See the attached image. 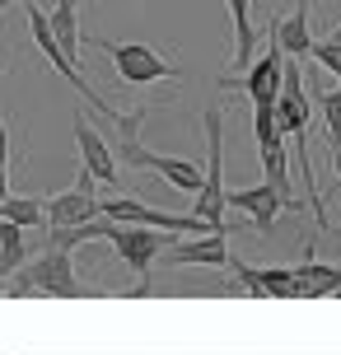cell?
Returning <instances> with one entry per match:
<instances>
[{"mask_svg": "<svg viewBox=\"0 0 341 355\" xmlns=\"http://www.w3.org/2000/svg\"><path fill=\"white\" fill-rule=\"evenodd\" d=\"M229 271L243 281V290L248 295H271V300H295V276H290V266H248L238 262V257H229Z\"/></svg>", "mask_w": 341, "mask_h": 355, "instance_id": "cell-12", "label": "cell"}, {"mask_svg": "<svg viewBox=\"0 0 341 355\" xmlns=\"http://www.w3.org/2000/svg\"><path fill=\"white\" fill-rule=\"evenodd\" d=\"M98 215L112 220V225H145V230H164V234H182V239H201V234H229V230H211L197 215H173V211H155L145 201H131V196H112V201H98Z\"/></svg>", "mask_w": 341, "mask_h": 355, "instance_id": "cell-3", "label": "cell"}, {"mask_svg": "<svg viewBox=\"0 0 341 355\" xmlns=\"http://www.w3.org/2000/svg\"><path fill=\"white\" fill-rule=\"evenodd\" d=\"M0 220H10V225H19V230L47 225V201H37V196H5Z\"/></svg>", "mask_w": 341, "mask_h": 355, "instance_id": "cell-20", "label": "cell"}, {"mask_svg": "<svg viewBox=\"0 0 341 355\" xmlns=\"http://www.w3.org/2000/svg\"><path fill=\"white\" fill-rule=\"evenodd\" d=\"M5 295H10V285H5V276H0V300H5Z\"/></svg>", "mask_w": 341, "mask_h": 355, "instance_id": "cell-24", "label": "cell"}, {"mask_svg": "<svg viewBox=\"0 0 341 355\" xmlns=\"http://www.w3.org/2000/svg\"><path fill=\"white\" fill-rule=\"evenodd\" d=\"M295 276V300H323V295H341V266H323L304 257L299 266H290Z\"/></svg>", "mask_w": 341, "mask_h": 355, "instance_id": "cell-15", "label": "cell"}, {"mask_svg": "<svg viewBox=\"0 0 341 355\" xmlns=\"http://www.w3.org/2000/svg\"><path fill=\"white\" fill-rule=\"evenodd\" d=\"M117 159L126 164V168H150V173H159L164 182H173L178 192L197 196L201 187H206V168L192 159H178V155H155V150H145L141 136H122L117 141Z\"/></svg>", "mask_w": 341, "mask_h": 355, "instance_id": "cell-6", "label": "cell"}, {"mask_svg": "<svg viewBox=\"0 0 341 355\" xmlns=\"http://www.w3.org/2000/svg\"><path fill=\"white\" fill-rule=\"evenodd\" d=\"M281 71H286V52H281L276 33L267 28V52L252 56V66L243 71V80H238L252 107H271L276 98H281Z\"/></svg>", "mask_w": 341, "mask_h": 355, "instance_id": "cell-8", "label": "cell"}, {"mask_svg": "<svg viewBox=\"0 0 341 355\" xmlns=\"http://www.w3.org/2000/svg\"><path fill=\"white\" fill-rule=\"evenodd\" d=\"M89 220H98V196H94V178L80 168L71 192H56L47 201V230H75Z\"/></svg>", "mask_w": 341, "mask_h": 355, "instance_id": "cell-9", "label": "cell"}, {"mask_svg": "<svg viewBox=\"0 0 341 355\" xmlns=\"http://www.w3.org/2000/svg\"><path fill=\"white\" fill-rule=\"evenodd\" d=\"M98 52L112 56V71L122 85H159V80H178L182 66H173L164 52L145 47V42H112V37H94Z\"/></svg>", "mask_w": 341, "mask_h": 355, "instance_id": "cell-2", "label": "cell"}, {"mask_svg": "<svg viewBox=\"0 0 341 355\" xmlns=\"http://www.w3.org/2000/svg\"><path fill=\"white\" fill-rule=\"evenodd\" d=\"M168 239H178V234H164V230H145V225H112L108 220V243L117 248V257H122L136 276H141V285H136V295H145L150 290V266L159 262V252L168 248Z\"/></svg>", "mask_w": 341, "mask_h": 355, "instance_id": "cell-7", "label": "cell"}, {"mask_svg": "<svg viewBox=\"0 0 341 355\" xmlns=\"http://www.w3.org/2000/svg\"><path fill=\"white\" fill-rule=\"evenodd\" d=\"M24 262H28V239H24V230L10 225V220H0V276L10 281Z\"/></svg>", "mask_w": 341, "mask_h": 355, "instance_id": "cell-19", "label": "cell"}, {"mask_svg": "<svg viewBox=\"0 0 341 355\" xmlns=\"http://www.w3.org/2000/svg\"><path fill=\"white\" fill-rule=\"evenodd\" d=\"M24 15H28V33H33V42H37V52L47 56V61H52L56 71L66 75V80H71L75 85V94H80V98H85V103H94V112H98V117H103V122H117V117H122V112H117V107L108 103V98H103V94H98V89L89 85V80H85V71H80V66H75V61H66V56H61V47H56V37H52V28H47V15H42V10H37L33 0H24Z\"/></svg>", "mask_w": 341, "mask_h": 355, "instance_id": "cell-5", "label": "cell"}, {"mask_svg": "<svg viewBox=\"0 0 341 355\" xmlns=\"http://www.w3.org/2000/svg\"><path fill=\"white\" fill-rule=\"evenodd\" d=\"M5 196H10V168L0 164V206H5Z\"/></svg>", "mask_w": 341, "mask_h": 355, "instance_id": "cell-23", "label": "cell"}, {"mask_svg": "<svg viewBox=\"0 0 341 355\" xmlns=\"http://www.w3.org/2000/svg\"><path fill=\"white\" fill-rule=\"evenodd\" d=\"M234 19V66L248 71L257 56V28H252V0H225Z\"/></svg>", "mask_w": 341, "mask_h": 355, "instance_id": "cell-18", "label": "cell"}, {"mask_svg": "<svg viewBox=\"0 0 341 355\" xmlns=\"http://www.w3.org/2000/svg\"><path fill=\"white\" fill-rule=\"evenodd\" d=\"M308 56H318V66H323V71H332L341 80V47L337 42H332V37H323V42H313V52Z\"/></svg>", "mask_w": 341, "mask_h": 355, "instance_id": "cell-21", "label": "cell"}, {"mask_svg": "<svg viewBox=\"0 0 341 355\" xmlns=\"http://www.w3.org/2000/svg\"><path fill=\"white\" fill-rule=\"evenodd\" d=\"M332 42H337V47H341V24H337V33H332Z\"/></svg>", "mask_w": 341, "mask_h": 355, "instance_id": "cell-25", "label": "cell"}, {"mask_svg": "<svg viewBox=\"0 0 341 355\" xmlns=\"http://www.w3.org/2000/svg\"><path fill=\"white\" fill-rule=\"evenodd\" d=\"M225 206H238V211L248 215V220H252L262 234L276 225V215L286 211V201L271 192L267 182H257V187H238V192H225Z\"/></svg>", "mask_w": 341, "mask_h": 355, "instance_id": "cell-13", "label": "cell"}, {"mask_svg": "<svg viewBox=\"0 0 341 355\" xmlns=\"http://www.w3.org/2000/svg\"><path fill=\"white\" fill-rule=\"evenodd\" d=\"M168 266H229V234H201V239H168L159 252Z\"/></svg>", "mask_w": 341, "mask_h": 355, "instance_id": "cell-11", "label": "cell"}, {"mask_svg": "<svg viewBox=\"0 0 341 355\" xmlns=\"http://www.w3.org/2000/svg\"><path fill=\"white\" fill-rule=\"evenodd\" d=\"M75 5H80V0H56L52 15H47V28H52L61 56L80 66V10H75Z\"/></svg>", "mask_w": 341, "mask_h": 355, "instance_id": "cell-17", "label": "cell"}, {"mask_svg": "<svg viewBox=\"0 0 341 355\" xmlns=\"http://www.w3.org/2000/svg\"><path fill=\"white\" fill-rule=\"evenodd\" d=\"M0 71H5V61H0Z\"/></svg>", "mask_w": 341, "mask_h": 355, "instance_id": "cell-26", "label": "cell"}, {"mask_svg": "<svg viewBox=\"0 0 341 355\" xmlns=\"http://www.w3.org/2000/svg\"><path fill=\"white\" fill-rule=\"evenodd\" d=\"M257 155H262V182H267L271 192L286 201V211L290 206H299L295 201V192H290V159H286V136H267V141H257Z\"/></svg>", "mask_w": 341, "mask_h": 355, "instance_id": "cell-14", "label": "cell"}, {"mask_svg": "<svg viewBox=\"0 0 341 355\" xmlns=\"http://www.w3.org/2000/svg\"><path fill=\"white\" fill-rule=\"evenodd\" d=\"M10 159V131H5V117H0V164Z\"/></svg>", "mask_w": 341, "mask_h": 355, "instance_id": "cell-22", "label": "cell"}, {"mask_svg": "<svg viewBox=\"0 0 341 355\" xmlns=\"http://www.w3.org/2000/svg\"><path fill=\"white\" fill-rule=\"evenodd\" d=\"M206 145H211V164H206V187L192 201V215L206 220L211 230H225V117L220 107H206Z\"/></svg>", "mask_w": 341, "mask_h": 355, "instance_id": "cell-4", "label": "cell"}, {"mask_svg": "<svg viewBox=\"0 0 341 355\" xmlns=\"http://www.w3.org/2000/svg\"><path fill=\"white\" fill-rule=\"evenodd\" d=\"M5 285H10V295H61V300H80L85 295L80 281H75L71 252H56V248H42V257L24 262Z\"/></svg>", "mask_w": 341, "mask_h": 355, "instance_id": "cell-1", "label": "cell"}, {"mask_svg": "<svg viewBox=\"0 0 341 355\" xmlns=\"http://www.w3.org/2000/svg\"><path fill=\"white\" fill-rule=\"evenodd\" d=\"M271 33H276V42H281V52L290 56V61H299V56L313 52V33H308V0H299V10L295 15H276L271 19Z\"/></svg>", "mask_w": 341, "mask_h": 355, "instance_id": "cell-16", "label": "cell"}, {"mask_svg": "<svg viewBox=\"0 0 341 355\" xmlns=\"http://www.w3.org/2000/svg\"><path fill=\"white\" fill-rule=\"evenodd\" d=\"M75 145H80V168L94 178V182H108V187H117V178H122V168H117V155H112V145L103 141V131L85 117V112H75Z\"/></svg>", "mask_w": 341, "mask_h": 355, "instance_id": "cell-10", "label": "cell"}]
</instances>
